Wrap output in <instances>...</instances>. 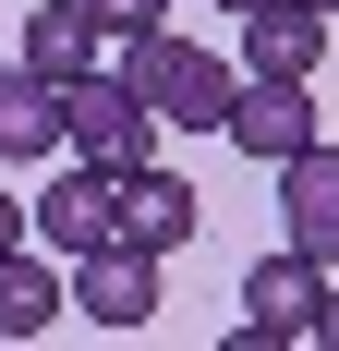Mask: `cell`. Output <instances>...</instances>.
Returning <instances> with one entry per match:
<instances>
[{
    "instance_id": "ba28073f",
    "label": "cell",
    "mask_w": 339,
    "mask_h": 351,
    "mask_svg": "<svg viewBox=\"0 0 339 351\" xmlns=\"http://www.w3.org/2000/svg\"><path fill=\"white\" fill-rule=\"evenodd\" d=\"M73 303H85L97 327H145V315H158V254H145V243L73 254Z\"/></svg>"
},
{
    "instance_id": "9c48e42d",
    "label": "cell",
    "mask_w": 339,
    "mask_h": 351,
    "mask_svg": "<svg viewBox=\"0 0 339 351\" xmlns=\"http://www.w3.org/2000/svg\"><path fill=\"white\" fill-rule=\"evenodd\" d=\"M327 61V12L315 0H267V12H242V73H303Z\"/></svg>"
},
{
    "instance_id": "30bf717a",
    "label": "cell",
    "mask_w": 339,
    "mask_h": 351,
    "mask_svg": "<svg viewBox=\"0 0 339 351\" xmlns=\"http://www.w3.org/2000/svg\"><path fill=\"white\" fill-rule=\"evenodd\" d=\"M73 303V267L61 254H0V339H49Z\"/></svg>"
},
{
    "instance_id": "e0dca14e",
    "label": "cell",
    "mask_w": 339,
    "mask_h": 351,
    "mask_svg": "<svg viewBox=\"0 0 339 351\" xmlns=\"http://www.w3.org/2000/svg\"><path fill=\"white\" fill-rule=\"evenodd\" d=\"M315 12H339V0H315Z\"/></svg>"
},
{
    "instance_id": "7c38bea8",
    "label": "cell",
    "mask_w": 339,
    "mask_h": 351,
    "mask_svg": "<svg viewBox=\"0 0 339 351\" xmlns=\"http://www.w3.org/2000/svg\"><path fill=\"white\" fill-rule=\"evenodd\" d=\"M97 49H109V25L85 12V0H36V12H25V61L49 73V85H73V73H97Z\"/></svg>"
},
{
    "instance_id": "5bb4252c",
    "label": "cell",
    "mask_w": 339,
    "mask_h": 351,
    "mask_svg": "<svg viewBox=\"0 0 339 351\" xmlns=\"http://www.w3.org/2000/svg\"><path fill=\"white\" fill-rule=\"evenodd\" d=\"M36 243V206H25V194H0V254H25Z\"/></svg>"
},
{
    "instance_id": "6da1fadb",
    "label": "cell",
    "mask_w": 339,
    "mask_h": 351,
    "mask_svg": "<svg viewBox=\"0 0 339 351\" xmlns=\"http://www.w3.org/2000/svg\"><path fill=\"white\" fill-rule=\"evenodd\" d=\"M121 85L158 109L170 134H218L242 61H218V49H194V36H170V25H145V36H121Z\"/></svg>"
},
{
    "instance_id": "8992f818",
    "label": "cell",
    "mask_w": 339,
    "mask_h": 351,
    "mask_svg": "<svg viewBox=\"0 0 339 351\" xmlns=\"http://www.w3.org/2000/svg\"><path fill=\"white\" fill-rule=\"evenodd\" d=\"M279 243L315 254V267H339V145L327 134L303 158H279Z\"/></svg>"
},
{
    "instance_id": "9a60e30c",
    "label": "cell",
    "mask_w": 339,
    "mask_h": 351,
    "mask_svg": "<svg viewBox=\"0 0 339 351\" xmlns=\"http://www.w3.org/2000/svg\"><path fill=\"white\" fill-rule=\"evenodd\" d=\"M315 339H327V351H339V291H327V303H315Z\"/></svg>"
},
{
    "instance_id": "5b68a950",
    "label": "cell",
    "mask_w": 339,
    "mask_h": 351,
    "mask_svg": "<svg viewBox=\"0 0 339 351\" xmlns=\"http://www.w3.org/2000/svg\"><path fill=\"white\" fill-rule=\"evenodd\" d=\"M315 303H327V267H315V254H255V267H242V351L255 339H315Z\"/></svg>"
},
{
    "instance_id": "2e32d148",
    "label": "cell",
    "mask_w": 339,
    "mask_h": 351,
    "mask_svg": "<svg viewBox=\"0 0 339 351\" xmlns=\"http://www.w3.org/2000/svg\"><path fill=\"white\" fill-rule=\"evenodd\" d=\"M218 12H267V0H218Z\"/></svg>"
},
{
    "instance_id": "4fadbf2b",
    "label": "cell",
    "mask_w": 339,
    "mask_h": 351,
    "mask_svg": "<svg viewBox=\"0 0 339 351\" xmlns=\"http://www.w3.org/2000/svg\"><path fill=\"white\" fill-rule=\"evenodd\" d=\"M85 12L109 25V49H121V36H145V25H170V0H85Z\"/></svg>"
},
{
    "instance_id": "277c9868",
    "label": "cell",
    "mask_w": 339,
    "mask_h": 351,
    "mask_svg": "<svg viewBox=\"0 0 339 351\" xmlns=\"http://www.w3.org/2000/svg\"><path fill=\"white\" fill-rule=\"evenodd\" d=\"M25 206H36V243L61 254V267L97 254V243H121V170H97V158H73V170L49 182V194H25Z\"/></svg>"
},
{
    "instance_id": "3957f363",
    "label": "cell",
    "mask_w": 339,
    "mask_h": 351,
    "mask_svg": "<svg viewBox=\"0 0 339 351\" xmlns=\"http://www.w3.org/2000/svg\"><path fill=\"white\" fill-rule=\"evenodd\" d=\"M218 134H231L255 170L303 158V145H315V97H303V73H242V85H231V121H218Z\"/></svg>"
},
{
    "instance_id": "7a4b0ae2",
    "label": "cell",
    "mask_w": 339,
    "mask_h": 351,
    "mask_svg": "<svg viewBox=\"0 0 339 351\" xmlns=\"http://www.w3.org/2000/svg\"><path fill=\"white\" fill-rule=\"evenodd\" d=\"M61 158L134 170V158H158V109H145L121 73H73V85H61Z\"/></svg>"
},
{
    "instance_id": "52a82bcc",
    "label": "cell",
    "mask_w": 339,
    "mask_h": 351,
    "mask_svg": "<svg viewBox=\"0 0 339 351\" xmlns=\"http://www.w3.org/2000/svg\"><path fill=\"white\" fill-rule=\"evenodd\" d=\"M194 218H206V194H194L182 170H158V158H134V170H121V243H145V254L170 267V254L194 243Z\"/></svg>"
},
{
    "instance_id": "8fae6325",
    "label": "cell",
    "mask_w": 339,
    "mask_h": 351,
    "mask_svg": "<svg viewBox=\"0 0 339 351\" xmlns=\"http://www.w3.org/2000/svg\"><path fill=\"white\" fill-rule=\"evenodd\" d=\"M0 158H61V85L36 61H0Z\"/></svg>"
}]
</instances>
